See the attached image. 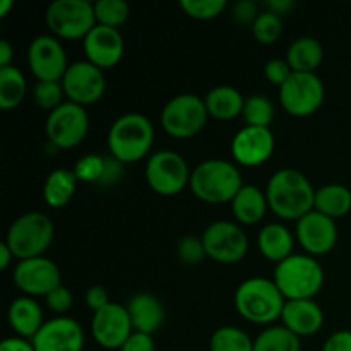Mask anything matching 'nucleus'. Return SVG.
Masks as SVG:
<instances>
[{
  "label": "nucleus",
  "mask_w": 351,
  "mask_h": 351,
  "mask_svg": "<svg viewBox=\"0 0 351 351\" xmlns=\"http://www.w3.org/2000/svg\"><path fill=\"white\" fill-rule=\"evenodd\" d=\"M269 209L283 219H300L314 209L315 191L308 178L293 168L278 170L266 187Z\"/></svg>",
  "instance_id": "1"
},
{
  "label": "nucleus",
  "mask_w": 351,
  "mask_h": 351,
  "mask_svg": "<svg viewBox=\"0 0 351 351\" xmlns=\"http://www.w3.org/2000/svg\"><path fill=\"white\" fill-rule=\"evenodd\" d=\"M287 298L273 280L249 278L235 291V307L245 321L254 324H271L281 319Z\"/></svg>",
  "instance_id": "2"
},
{
  "label": "nucleus",
  "mask_w": 351,
  "mask_h": 351,
  "mask_svg": "<svg viewBox=\"0 0 351 351\" xmlns=\"http://www.w3.org/2000/svg\"><path fill=\"white\" fill-rule=\"evenodd\" d=\"M273 281L287 300H312L324 285V271L312 256L291 254L276 264Z\"/></svg>",
  "instance_id": "3"
},
{
  "label": "nucleus",
  "mask_w": 351,
  "mask_h": 351,
  "mask_svg": "<svg viewBox=\"0 0 351 351\" xmlns=\"http://www.w3.org/2000/svg\"><path fill=\"white\" fill-rule=\"evenodd\" d=\"M154 143V127L143 113H123L108 130V147L112 156L134 163L146 156Z\"/></svg>",
  "instance_id": "4"
},
{
  "label": "nucleus",
  "mask_w": 351,
  "mask_h": 351,
  "mask_svg": "<svg viewBox=\"0 0 351 351\" xmlns=\"http://www.w3.org/2000/svg\"><path fill=\"white\" fill-rule=\"evenodd\" d=\"M191 189L195 197L211 204L232 202L243 187L239 168L226 160H206L192 170Z\"/></svg>",
  "instance_id": "5"
},
{
  "label": "nucleus",
  "mask_w": 351,
  "mask_h": 351,
  "mask_svg": "<svg viewBox=\"0 0 351 351\" xmlns=\"http://www.w3.org/2000/svg\"><path fill=\"white\" fill-rule=\"evenodd\" d=\"M55 237V226L47 215L38 211L24 213L14 219L7 232L5 243L14 257L24 261L43 257Z\"/></svg>",
  "instance_id": "6"
},
{
  "label": "nucleus",
  "mask_w": 351,
  "mask_h": 351,
  "mask_svg": "<svg viewBox=\"0 0 351 351\" xmlns=\"http://www.w3.org/2000/svg\"><path fill=\"white\" fill-rule=\"evenodd\" d=\"M206 101L197 95H177L161 110V125L177 139H189L201 132L208 123Z\"/></svg>",
  "instance_id": "7"
},
{
  "label": "nucleus",
  "mask_w": 351,
  "mask_h": 351,
  "mask_svg": "<svg viewBox=\"0 0 351 351\" xmlns=\"http://www.w3.org/2000/svg\"><path fill=\"white\" fill-rule=\"evenodd\" d=\"M51 33L64 40H84L96 26L95 3L88 0H55L47 9Z\"/></svg>",
  "instance_id": "8"
},
{
  "label": "nucleus",
  "mask_w": 351,
  "mask_h": 351,
  "mask_svg": "<svg viewBox=\"0 0 351 351\" xmlns=\"http://www.w3.org/2000/svg\"><path fill=\"white\" fill-rule=\"evenodd\" d=\"M146 182L156 194L177 195L191 184V170L184 158L170 149L151 154L146 165Z\"/></svg>",
  "instance_id": "9"
},
{
  "label": "nucleus",
  "mask_w": 351,
  "mask_h": 351,
  "mask_svg": "<svg viewBox=\"0 0 351 351\" xmlns=\"http://www.w3.org/2000/svg\"><path fill=\"white\" fill-rule=\"evenodd\" d=\"M324 84L315 72H293L280 88V103L293 117H308L324 101Z\"/></svg>",
  "instance_id": "10"
},
{
  "label": "nucleus",
  "mask_w": 351,
  "mask_h": 351,
  "mask_svg": "<svg viewBox=\"0 0 351 351\" xmlns=\"http://www.w3.org/2000/svg\"><path fill=\"white\" fill-rule=\"evenodd\" d=\"M47 136L51 146L58 149H71L79 146L88 136L89 117L84 106L77 103H62L58 108L48 113Z\"/></svg>",
  "instance_id": "11"
},
{
  "label": "nucleus",
  "mask_w": 351,
  "mask_h": 351,
  "mask_svg": "<svg viewBox=\"0 0 351 351\" xmlns=\"http://www.w3.org/2000/svg\"><path fill=\"white\" fill-rule=\"evenodd\" d=\"M201 239L208 257L219 264L240 263L249 250V239L245 232L237 223L226 219L211 223Z\"/></svg>",
  "instance_id": "12"
},
{
  "label": "nucleus",
  "mask_w": 351,
  "mask_h": 351,
  "mask_svg": "<svg viewBox=\"0 0 351 351\" xmlns=\"http://www.w3.org/2000/svg\"><path fill=\"white\" fill-rule=\"evenodd\" d=\"M62 86L69 101L86 106L101 99L106 89V79L101 69L88 60H79L69 65Z\"/></svg>",
  "instance_id": "13"
},
{
  "label": "nucleus",
  "mask_w": 351,
  "mask_h": 351,
  "mask_svg": "<svg viewBox=\"0 0 351 351\" xmlns=\"http://www.w3.org/2000/svg\"><path fill=\"white\" fill-rule=\"evenodd\" d=\"M27 64L38 81L62 82L67 72V55L64 47L55 36L41 34L29 43Z\"/></svg>",
  "instance_id": "14"
},
{
  "label": "nucleus",
  "mask_w": 351,
  "mask_h": 351,
  "mask_svg": "<svg viewBox=\"0 0 351 351\" xmlns=\"http://www.w3.org/2000/svg\"><path fill=\"white\" fill-rule=\"evenodd\" d=\"M14 283L26 297H47L51 290L62 285L60 269L47 257L19 261L14 267Z\"/></svg>",
  "instance_id": "15"
},
{
  "label": "nucleus",
  "mask_w": 351,
  "mask_h": 351,
  "mask_svg": "<svg viewBox=\"0 0 351 351\" xmlns=\"http://www.w3.org/2000/svg\"><path fill=\"white\" fill-rule=\"evenodd\" d=\"M93 338L101 348L120 350L134 332L127 307L110 302L105 308L95 312L91 321Z\"/></svg>",
  "instance_id": "16"
},
{
  "label": "nucleus",
  "mask_w": 351,
  "mask_h": 351,
  "mask_svg": "<svg viewBox=\"0 0 351 351\" xmlns=\"http://www.w3.org/2000/svg\"><path fill=\"white\" fill-rule=\"evenodd\" d=\"M31 343L36 351H82L86 338L77 321L58 315L45 322Z\"/></svg>",
  "instance_id": "17"
},
{
  "label": "nucleus",
  "mask_w": 351,
  "mask_h": 351,
  "mask_svg": "<svg viewBox=\"0 0 351 351\" xmlns=\"http://www.w3.org/2000/svg\"><path fill=\"white\" fill-rule=\"evenodd\" d=\"M297 240L311 256H324L338 242V226L332 218L312 209L297 221Z\"/></svg>",
  "instance_id": "18"
},
{
  "label": "nucleus",
  "mask_w": 351,
  "mask_h": 351,
  "mask_svg": "<svg viewBox=\"0 0 351 351\" xmlns=\"http://www.w3.org/2000/svg\"><path fill=\"white\" fill-rule=\"evenodd\" d=\"M274 134L264 127H242L232 141V154L243 167H259L274 153Z\"/></svg>",
  "instance_id": "19"
},
{
  "label": "nucleus",
  "mask_w": 351,
  "mask_h": 351,
  "mask_svg": "<svg viewBox=\"0 0 351 351\" xmlns=\"http://www.w3.org/2000/svg\"><path fill=\"white\" fill-rule=\"evenodd\" d=\"M82 45H84V53L88 57V62H91L101 71L119 64L123 57V51H125L122 33L117 27L101 26V24H96L89 31Z\"/></svg>",
  "instance_id": "20"
},
{
  "label": "nucleus",
  "mask_w": 351,
  "mask_h": 351,
  "mask_svg": "<svg viewBox=\"0 0 351 351\" xmlns=\"http://www.w3.org/2000/svg\"><path fill=\"white\" fill-rule=\"evenodd\" d=\"M281 321L287 329H290L298 338L312 336L321 331L324 324V312L312 300H287Z\"/></svg>",
  "instance_id": "21"
},
{
  "label": "nucleus",
  "mask_w": 351,
  "mask_h": 351,
  "mask_svg": "<svg viewBox=\"0 0 351 351\" xmlns=\"http://www.w3.org/2000/svg\"><path fill=\"white\" fill-rule=\"evenodd\" d=\"M127 312L130 315V322H132L134 331L146 332V335L153 336L158 329L161 328L165 321V307L151 293H137L134 295L125 305Z\"/></svg>",
  "instance_id": "22"
},
{
  "label": "nucleus",
  "mask_w": 351,
  "mask_h": 351,
  "mask_svg": "<svg viewBox=\"0 0 351 351\" xmlns=\"http://www.w3.org/2000/svg\"><path fill=\"white\" fill-rule=\"evenodd\" d=\"M7 317H9L10 328L19 335V338L29 339V341L45 324L41 305L33 297H26V295L16 298L10 304Z\"/></svg>",
  "instance_id": "23"
},
{
  "label": "nucleus",
  "mask_w": 351,
  "mask_h": 351,
  "mask_svg": "<svg viewBox=\"0 0 351 351\" xmlns=\"http://www.w3.org/2000/svg\"><path fill=\"white\" fill-rule=\"evenodd\" d=\"M257 247L267 261L278 264L291 256L293 235L281 223H269L261 230L259 237H257Z\"/></svg>",
  "instance_id": "24"
},
{
  "label": "nucleus",
  "mask_w": 351,
  "mask_h": 351,
  "mask_svg": "<svg viewBox=\"0 0 351 351\" xmlns=\"http://www.w3.org/2000/svg\"><path fill=\"white\" fill-rule=\"evenodd\" d=\"M267 197L266 192L256 185H243L232 201V211L242 225H256L266 215Z\"/></svg>",
  "instance_id": "25"
},
{
  "label": "nucleus",
  "mask_w": 351,
  "mask_h": 351,
  "mask_svg": "<svg viewBox=\"0 0 351 351\" xmlns=\"http://www.w3.org/2000/svg\"><path fill=\"white\" fill-rule=\"evenodd\" d=\"M206 108L211 117L218 120H232L235 117L242 115L245 98L239 89L233 86H216L206 95L204 98Z\"/></svg>",
  "instance_id": "26"
},
{
  "label": "nucleus",
  "mask_w": 351,
  "mask_h": 351,
  "mask_svg": "<svg viewBox=\"0 0 351 351\" xmlns=\"http://www.w3.org/2000/svg\"><path fill=\"white\" fill-rule=\"evenodd\" d=\"M324 50L321 41L312 36H302L291 41L287 50V62L293 72H315L322 64Z\"/></svg>",
  "instance_id": "27"
},
{
  "label": "nucleus",
  "mask_w": 351,
  "mask_h": 351,
  "mask_svg": "<svg viewBox=\"0 0 351 351\" xmlns=\"http://www.w3.org/2000/svg\"><path fill=\"white\" fill-rule=\"evenodd\" d=\"M77 177L74 170L67 168H57L47 177L43 185V199L50 208H64L69 204L75 192Z\"/></svg>",
  "instance_id": "28"
},
{
  "label": "nucleus",
  "mask_w": 351,
  "mask_h": 351,
  "mask_svg": "<svg viewBox=\"0 0 351 351\" xmlns=\"http://www.w3.org/2000/svg\"><path fill=\"white\" fill-rule=\"evenodd\" d=\"M315 211L329 216L341 218L351 211V191L341 184H328L315 191Z\"/></svg>",
  "instance_id": "29"
},
{
  "label": "nucleus",
  "mask_w": 351,
  "mask_h": 351,
  "mask_svg": "<svg viewBox=\"0 0 351 351\" xmlns=\"http://www.w3.org/2000/svg\"><path fill=\"white\" fill-rule=\"evenodd\" d=\"M26 96V79L16 65L0 69V108H16Z\"/></svg>",
  "instance_id": "30"
},
{
  "label": "nucleus",
  "mask_w": 351,
  "mask_h": 351,
  "mask_svg": "<svg viewBox=\"0 0 351 351\" xmlns=\"http://www.w3.org/2000/svg\"><path fill=\"white\" fill-rule=\"evenodd\" d=\"M254 351H302V343L285 326H271L254 339Z\"/></svg>",
  "instance_id": "31"
},
{
  "label": "nucleus",
  "mask_w": 351,
  "mask_h": 351,
  "mask_svg": "<svg viewBox=\"0 0 351 351\" xmlns=\"http://www.w3.org/2000/svg\"><path fill=\"white\" fill-rule=\"evenodd\" d=\"M211 351H254L250 336L235 326H223L216 329L209 341Z\"/></svg>",
  "instance_id": "32"
},
{
  "label": "nucleus",
  "mask_w": 351,
  "mask_h": 351,
  "mask_svg": "<svg viewBox=\"0 0 351 351\" xmlns=\"http://www.w3.org/2000/svg\"><path fill=\"white\" fill-rule=\"evenodd\" d=\"M242 119L249 127H264L269 129L274 120V105L267 96L252 95L245 99Z\"/></svg>",
  "instance_id": "33"
},
{
  "label": "nucleus",
  "mask_w": 351,
  "mask_h": 351,
  "mask_svg": "<svg viewBox=\"0 0 351 351\" xmlns=\"http://www.w3.org/2000/svg\"><path fill=\"white\" fill-rule=\"evenodd\" d=\"M95 16L96 24L119 29L129 19V3L123 0H98L95 3Z\"/></svg>",
  "instance_id": "34"
},
{
  "label": "nucleus",
  "mask_w": 351,
  "mask_h": 351,
  "mask_svg": "<svg viewBox=\"0 0 351 351\" xmlns=\"http://www.w3.org/2000/svg\"><path fill=\"white\" fill-rule=\"evenodd\" d=\"M281 31H283L281 17L271 10L261 12L252 24V34L261 45L276 43L278 38L281 36Z\"/></svg>",
  "instance_id": "35"
},
{
  "label": "nucleus",
  "mask_w": 351,
  "mask_h": 351,
  "mask_svg": "<svg viewBox=\"0 0 351 351\" xmlns=\"http://www.w3.org/2000/svg\"><path fill=\"white\" fill-rule=\"evenodd\" d=\"M65 91L62 82H51V81H38L33 89V98L40 108L53 112L55 108L62 105V98H64Z\"/></svg>",
  "instance_id": "36"
},
{
  "label": "nucleus",
  "mask_w": 351,
  "mask_h": 351,
  "mask_svg": "<svg viewBox=\"0 0 351 351\" xmlns=\"http://www.w3.org/2000/svg\"><path fill=\"white\" fill-rule=\"evenodd\" d=\"M105 161L106 156H101V154H86V156L79 158L74 167L77 180L84 182V184H99L103 171H105Z\"/></svg>",
  "instance_id": "37"
},
{
  "label": "nucleus",
  "mask_w": 351,
  "mask_h": 351,
  "mask_svg": "<svg viewBox=\"0 0 351 351\" xmlns=\"http://www.w3.org/2000/svg\"><path fill=\"white\" fill-rule=\"evenodd\" d=\"M226 0H182L180 7L189 17L208 21L218 17L226 9Z\"/></svg>",
  "instance_id": "38"
},
{
  "label": "nucleus",
  "mask_w": 351,
  "mask_h": 351,
  "mask_svg": "<svg viewBox=\"0 0 351 351\" xmlns=\"http://www.w3.org/2000/svg\"><path fill=\"white\" fill-rule=\"evenodd\" d=\"M178 257L184 264H189V266H195V264H201L204 261V257L208 256L204 249V242L202 239L194 235H187L178 242L177 247Z\"/></svg>",
  "instance_id": "39"
},
{
  "label": "nucleus",
  "mask_w": 351,
  "mask_h": 351,
  "mask_svg": "<svg viewBox=\"0 0 351 351\" xmlns=\"http://www.w3.org/2000/svg\"><path fill=\"white\" fill-rule=\"evenodd\" d=\"M264 74H266V79L271 82V84L281 86L290 79V75L293 74L290 64L287 62V58H271L269 62L264 67Z\"/></svg>",
  "instance_id": "40"
},
{
  "label": "nucleus",
  "mask_w": 351,
  "mask_h": 351,
  "mask_svg": "<svg viewBox=\"0 0 351 351\" xmlns=\"http://www.w3.org/2000/svg\"><path fill=\"white\" fill-rule=\"evenodd\" d=\"M72 304H74V297H72L71 290L65 288L64 285H60L47 295V305L55 314H65V312L71 311Z\"/></svg>",
  "instance_id": "41"
},
{
  "label": "nucleus",
  "mask_w": 351,
  "mask_h": 351,
  "mask_svg": "<svg viewBox=\"0 0 351 351\" xmlns=\"http://www.w3.org/2000/svg\"><path fill=\"white\" fill-rule=\"evenodd\" d=\"M259 16L257 3L252 0H240L233 5V17L240 24H254V21Z\"/></svg>",
  "instance_id": "42"
},
{
  "label": "nucleus",
  "mask_w": 351,
  "mask_h": 351,
  "mask_svg": "<svg viewBox=\"0 0 351 351\" xmlns=\"http://www.w3.org/2000/svg\"><path fill=\"white\" fill-rule=\"evenodd\" d=\"M125 170H123V163L117 160L115 156H106L105 161V171L99 180V185H115L119 184L120 178L123 177Z\"/></svg>",
  "instance_id": "43"
},
{
  "label": "nucleus",
  "mask_w": 351,
  "mask_h": 351,
  "mask_svg": "<svg viewBox=\"0 0 351 351\" xmlns=\"http://www.w3.org/2000/svg\"><path fill=\"white\" fill-rule=\"evenodd\" d=\"M86 304L93 312H98L110 304V295L101 285H95L86 291Z\"/></svg>",
  "instance_id": "44"
},
{
  "label": "nucleus",
  "mask_w": 351,
  "mask_h": 351,
  "mask_svg": "<svg viewBox=\"0 0 351 351\" xmlns=\"http://www.w3.org/2000/svg\"><path fill=\"white\" fill-rule=\"evenodd\" d=\"M120 351H154V339L146 332L134 331Z\"/></svg>",
  "instance_id": "45"
},
{
  "label": "nucleus",
  "mask_w": 351,
  "mask_h": 351,
  "mask_svg": "<svg viewBox=\"0 0 351 351\" xmlns=\"http://www.w3.org/2000/svg\"><path fill=\"white\" fill-rule=\"evenodd\" d=\"M322 351H351V331H336L326 339Z\"/></svg>",
  "instance_id": "46"
},
{
  "label": "nucleus",
  "mask_w": 351,
  "mask_h": 351,
  "mask_svg": "<svg viewBox=\"0 0 351 351\" xmlns=\"http://www.w3.org/2000/svg\"><path fill=\"white\" fill-rule=\"evenodd\" d=\"M0 351H36V350H34L33 343H31L29 339L14 336V338H7L0 343Z\"/></svg>",
  "instance_id": "47"
},
{
  "label": "nucleus",
  "mask_w": 351,
  "mask_h": 351,
  "mask_svg": "<svg viewBox=\"0 0 351 351\" xmlns=\"http://www.w3.org/2000/svg\"><path fill=\"white\" fill-rule=\"evenodd\" d=\"M266 5H267V10H271V12L278 14V16L281 17L283 14L290 12V10L293 9L295 2L293 0H269Z\"/></svg>",
  "instance_id": "48"
},
{
  "label": "nucleus",
  "mask_w": 351,
  "mask_h": 351,
  "mask_svg": "<svg viewBox=\"0 0 351 351\" xmlns=\"http://www.w3.org/2000/svg\"><path fill=\"white\" fill-rule=\"evenodd\" d=\"M14 48L7 40H0V69L12 65Z\"/></svg>",
  "instance_id": "49"
},
{
  "label": "nucleus",
  "mask_w": 351,
  "mask_h": 351,
  "mask_svg": "<svg viewBox=\"0 0 351 351\" xmlns=\"http://www.w3.org/2000/svg\"><path fill=\"white\" fill-rule=\"evenodd\" d=\"M14 259V254L12 250L9 249V245H7L5 242L0 243V269L5 271L7 267L10 266V263H12Z\"/></svg>",
  "instance_id": "50"
},
{
  "label": "nucleus",
  "mask_w": 351,
  "mask_h": 351,
  "mask_svg": "<svg viewBox=\"0 0 351 351\" xmlns=\"http://www.w3.org/2000/svg\"><path fill=\"white\" fill-rule=\"evenodd\" d=\"M12 5H14V2H10V0H2V2H0V17H5L7 12H9V9Z\"/></svg>",
  "instance_id": "51"
}]
</instances>
